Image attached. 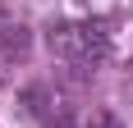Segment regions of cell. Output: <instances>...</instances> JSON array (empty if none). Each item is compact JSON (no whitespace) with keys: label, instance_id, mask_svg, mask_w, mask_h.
I'll list each match as a JSON object with an SVG mask.
<instances>
[{"label":"cell","instance_id":"obj_4","mask_svg":"<svg viewBox=\"0 0 133 128\" xmlns=\"http://www.w3.org/2000/svg\"><path fill=\"white\" fill-rule=\"evenodd\" d=\"M0 87H5V55H0Z\"/></svg>","mask_w":133,"mask_h":128},{"label":"cell","instance_id":"obj_1","mask_svg":"<svg viewBox=\"0 0 133 128\" xmlns=\"http://www.w3.org/2000/svg\"><path fill=\"white\" fill-rule=\"evenodd\" d=\"M55 60L74 64V69H87V64H101L110 55V32L101 23H55L46 32Z\"/></svg>","mask_w":133,"mask_h":128},{"label":"cell","instance_id":"obj_2","mask_svg":"<svg viewBox=\"0 0 133 128\" xmlns=\"http://www.w3.org/2000/svg\"><path fill=\"white\" fill-rule=\"evenodd\" d=\"M32 51V32H28L23 18H9V14L0 9V55L5 60H23Z\"/></svg>","mask_w":133,"mask_h":128},{"label":"cell","instance_id":"obj_3","mask_svg":"<svg viewBox=\"0 0 133 128\" xmlns=\"http://www.w3.org/2000/svg\"><path fill=\"white\" fill-rule=\"evenodd\" d=\"M87 128H124V124L110 115V110H101V115H92V124H87Z\"/></svg>","mask_w":133,"mask_h":128}]
</instances>
